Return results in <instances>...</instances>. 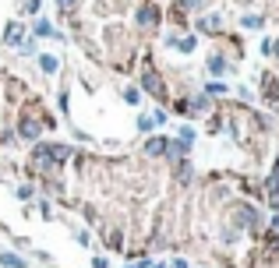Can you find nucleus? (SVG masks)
<instances>
[{
    "label": "nucleus",
    "mask_w": 279,
    "mask_h": 268,
    "mask_svg": "<svg viewBox=\"0 0 279 268\" xmlns=\"http://www.w3.org/2000/svg\"><path fill=\"white\" fill-rule=\"evenodd\" d=\"M145 152H148V155H163V152H170V141H166V138H148Z\"/></svg>",
    "instance_id": "2"
},
{
    "label": "nucleus",
    "mask_w": 279,
    "mask_h": 268,
    "mask_svg": "<svg viewBox=\"0 0 279 268\" xmlns=\"http://www.w3.org/2000/svg\"><path fill=\"white\" fill-rule=\"evenodd\" d=\"M209 71L212 74H223V71H226V60H223V57H209Z\"/></svg>",
    "instance_id": "10"
},
{
    "label": "nucleus",
    "mask_w": 279,
    "mask_h": 268,
    "mask_svg": "<svg viewBox=\"0 0 279 268\" xmlns=\"http://www.w3.org/2000/svg\"><path fill=\"white\" fill-rule=\"evenodd\" d=\"M124 99H128L131 106H138L141 103V88H124Z\"/></svg>",
    "instance_id": "11"
},
{
    "label": "nucleus",
    "mask_w": 279,
    "mask_h": 268,
    "mask_svg": "<svg viewBox=\"0 0 279 268\" xmlns=\"http://www.w3.org/2000/svg\"><path fill=\"white\" fill-rule=\"evenodd\" d=\"M166 46H177L180 53H191V50L198 46V39H195V36H188V39H177V36H166Z\"/></svg>",
    "instance_id": "1"
},
{
    "label": "nucleus",
    "mask_w": 279,
    "mask_h": 268,
    "mask_svg": "<svg viewBox=\"0 0 279 268\" xmlns=\"http://www.w3.org/2000/svg\"><path fill=\"white\" fill-rule=\"evenodd\" d=\"M128 268H148V261H141V265H128Z\"/></svg>",
    "instance_id": "18"
},
{
    "label": "nucleus",
    "mask_w": 279,
    "mask_h": 268,
    "mask_svg": "<svg viewBox=\"0 0 279 268\" xmlns=\"http://www.w3.org/2000/svg\"><path fill=\"white\" fill-rule=\"evenodd\" d=\"M32 198V187H28V184H21V187H18V201H28Z\"/></svg>",
    "instance_id": "12"
},
{
    "label": "nucleus",
    "mask_w": 279,
    "mask_h": 268,
    "mask_svg": "<svg viewBox=\"0 0 279 268\" xmlns=\"http://www.w3.org/2000/svg\"><path fill=\"white\" fill-rule=\"evenodd\" d=\"M36 36H50V39H64V36H60V32H57V28H53L50 21H36Z\"/></svg>",
    "instance_id": "4"
},
{
    "label": "nucleus",
    "mask_w": 279,
    "mask_h": 268,
    "mask_svg": "<svg viewBox=\"0 0 279 268\" xmlns=\"http://www.w3.org/2000/svg\"><path fill=\"white\" fill-rule=\"evenodd\" d=\"M92 268H110V265H106V258H96V261H92Z\"/></svg>",
    "instance_id": "15"
},
{
    "label": "nucleus",
    "mask_w": 279,
    "mask_h": 268,
    "mask_svg": "<svg viewBox=\"0 0 279 268\" xmlns=\"http://www.w3.org/2000/svg\"><path fill=\"white\" fill-rule=\"evenodd\" d=\"M184 4H188V7H202V0H184Z\"/></svg>",
    "instance_id": "16"
},
{
    "label": "nucleus",
    "mask_w": 279,
    "mask_h": 268,
    "mask_svg": "<svg viewBox=\"0 0 279 268\" xmlns=\"http://www.w3.org/2000/svg\"><path fill=\"white\" fill-rule=\"evenodd\" d=\"M21 134H25V138L32 141V138L39 134V124H36V120H21Z\"/></svg>",
    "instance_id": "8"
},
{
    "label": "nucleus",
    "mask_w": 279,
    "mask_h": 268,
    "mask_svg": "<svg viewBox=\"0 0 279 268\" xmlns=\"http://www.w3.org/2000/svg\"><path fill=\"white\" fill-rule=\"evenodd\" d=\"M173 268H188V261H173Z\"/></svg>",
    "instance_id": "17"
},
{
    "label": "nucleus",
    "mask_w": 279,
    "mask_h": 268,
    "mask_svg": "<svg viewBox=\"0 0 279 268\" xmlns=\"http://www.w3.org/2000/svg\"><path fill=\"white\" fill-rule=\"evenodd\" d=\"M240 25H244V28H262L265 21H262L258 14H244V18H240Z\"/></svg>",
    "instance_id": "9"
},
{
    "label": "nucleus",
    "mask_w": 279,
    "mask_h": 268,
    "mask_svg": "<svg viewBox=\"0 0 279 268\" xmlns=\"http://www.w3.org/2000/svg\"><path fill=\"white\" fill-rule=\"evenodd\" d=\"M21 39H25V28H21L18 21H11V25H7V43H11V46H21Z\"/></svg>",
    "instance_id": "3"
},
{
    "label": "nucleus",
    "mask_w": 279,
    "mask_h": 268,
    "mask_svg": "<svg viewBox=\"0 0 279 268\" xmlns=\"http://www.w3.org/2000/svg\"><path fill=\"white\" fill-rule=\"evenodd\" d=\"M209 92H219V95H223V92H226V85H223V81H209Z\"/></svg>",
    "instance_id": "13"
},
{
    "label": "nucleus",
    "mask_w": 279,
    "mask_h": 268,
    "mask_svg": "<svg viewBox=\"0 0 279 268\" xmlns=\"http://www.w3.org/2000/svg\"><path fill=\"white\" fill-rule=\"evenodd\" d=\"M39 67H43L46 74H53V71L60 67V60H57V57H50V53H39Z\"/></svg>",
    "instance_id": "5"
},
{
    "label": "nucleus",
    "mask_w": 279,
    "mask_h": 268,
    "mask_svg": "<svg viewBox=\"0 0 279 268\" xmlns=\"http://www.w3.org/2000/svg\"><path fill=\"white\" fill-rule=\"evenodd\" d=\"M57 4H60V7H64V11H71V7H74V4H78V0H57Z\"/></svg>",
    "instance_id": "14"
},
{
    "label": "nucleus",
    "mask_w": 279,
    "mask_h": 268,
    "mask_svg": "<svg viewBox=\"0 0 279 268\" xmlns=\"http://www.w3.org/2000/svg\"><path fill=\"white\" fill-rule=\"evenodd\" d=\"M156 18H159V14H156V7H141V11H138V21H141V25H152Z\"/></svg>",
    "instance_id": "7"
},
{
    "label": "nucleus",
    "mask_w": 279,
    "mask_h": 268,
    "mask_svg": "<svg viewBox=\"0 0 279 268\" xmlns=\"http://www.w3.org/2000/svg\"><path fill=\"white\" fill-rule=\"evenodd\" d=\"M0 265H4V268H25V261H21L18 254H11V251H4V254H0Z\"/></svg>",
    "instance_id": "6"
}]
</instances>
